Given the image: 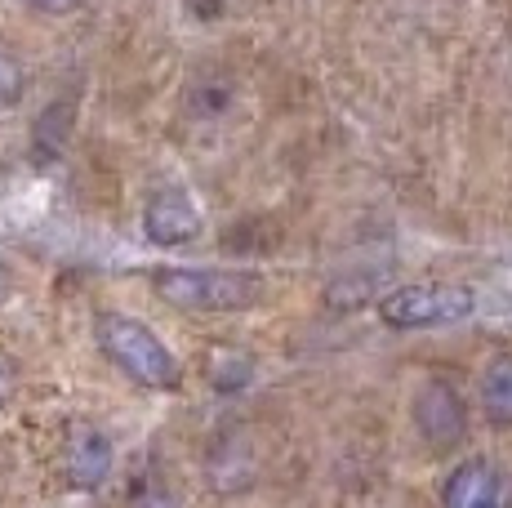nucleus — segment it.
Segmentation results:
<instances>
[{
    "mask_svg": "<svg viewBox=\"0 0 512 508\" xmlns=\"http://www.w3.org/2000/svg\"><path fill=\"white\" fill-rule=\"evenodd\" d=\"M94 339H98V348H103V357L112 361L121 375H130L134 384L156 388V393H174V388L183 384V370H179V361H174V353L156 339L152 326H143L139 317L98 312Z\"/></svg>",
    "mask_w": 512,
    "mask_h": 508,
    "instance_id": "obj_1",
    "label": "nucleus"
},
{
    "mask_svg": "<svg viewBox=\"0 0 512 508\" xmlns=\"http://www.w3.org/2000/svg\"><path fill=\"white\" fill-rule=\"evenodd\" d=\"M152 290L179 312H245L268 286L259 272L236 268H156Z\"/></svg>",
    "mask_w": 512,
    "mask_h": 508,
    "instance_id": "obj_2",
    "label": "nucleus"
},
{
    "mask_svg": "<svg viewBox=\"0 0 512 508\" xmlns=\"http://www.w3.org/2000/svg\"><path fill=\"white\" fill-rule=\"evenodd\" d=\"M477 312V295L464 281H415L379 299V321L388 330H432Z\"/></svg>",
    "mask_w": 512,
    "mask_h": 508,
    "instance_id": "obj_3",
    "label": "nucleus"
},
{
    "mask_svg": "<svg viewBox=\"0 0 512 508\" xmlns=\"http://www.w3.org/2000/svg\"><path fill=\"white\" fill-rule=\"evenodd\" d=\"M410 415H415V433L432 451H455L468 437V406L450 379H423L410 402Z\"/></svg>",
    "mask_w": 512,
    "mask_h": 508,
    "instance_id": "obj_4",
    "label": "nucleus"
},
{
    "mask_svg": "<svg viewBox=\"0 0 512 508\" xmlns=\"http://www.w3.org/2000/svg\"><path fill=\"white\" fill-rule=\"evenodd\" d=\"M441 508H512V482L490 459H464L441 486Z\"/></svg>",
    "mask_w": 512,
    "mask_h": 508,
    "instance_id": "obj_5",
    "label": "nucleus"
},
{
    "mask_svg": "<svg viewBox=\"0 0 512 508\" xmlns=\"http://www.w3.org/2000/svg\"><path fill=\"white\" fill-rule=\"evenodd\" d=\"M143 232L156 246H187L201 237V210L183 188H161L143 210Z\"/></svg>",
    "mask_w": 512,
    "mask_h": 508,
    "instance_id": "obj_6",
    "label": "nucleus"
},
{
    "mask_svg": "<svg viewBox=\"0 0 512 508\" xmlns=\"http://www.w3.org/2000/svg\"><path fill=\"white\" fill-rule=\"evenodd\" d=\"M112 473V442L94 424H76L67 437V482L76 491H98Z\"/></svg>",
    "mask_w": 512,
    "mask_h": 508,
    "instance_id": "obj_7",
    "label": "nucleus"
},
{
    "mask_svg": "<svg viewBox=\"0 0 512 508\" xmlns=\"http://www.w3.org/2000/svg\"><path fill=\"white\" fill-rule=\"evenodd\" d=\"M481 410L490 424H512V357H495L481 370Z\"/></svg>",
    "mask_w": 512,
    "mask_h": 508,
    "instance_id": "obj_8",
    "label": "nucleus"
},
{
    "mask_svg": "<svg viewBox=\"0 0 512 508\" xmlns=\"http://www.w3.org/2000/svg\"><path fill=\"white\" fill-rule=\"evenodd\" d=\"M72 121H76V107H72V103H54V107H45L41 121H36V134H32V152H36V161H54V156L67 148Z\"/></svg>",
    "mask_w": 512,
    "mask_h": 508,
    "instance_id": "obj_9",
    "label": "nucleus"
},
{
    "mask_svg": "<svg viewBox=\"0 0 512 508\" xmlns=\"http://www.w3.org/2000/svg\"><path fill=\"white\" fill-rule=\"evenodd\" d=\"M383 277V272H379ZM379 277H374V272H357V277H348V272H343V277H334L330 286H326V304L330 308H361V304H370L374 299V286H379Z\"/></svg>",
    "mask_w": 512,
    "mask_h": 508,
    "instance_id": "obj_10",
    "label": "nucleus"
},
{
    "mask_svg": "<svg viewBox=\"0 0 512 508\" xmlns=\"http://www.w3.org/2000/svg\"><path fill=\"white\" fill-rule=\"evenodd\" d=\"M18 99H23V67H18L9 54H0V112L14 107Z\"/></svg>",
    "mask_w": 512,
    "mask_h": 508,
    "instance_id": "obj_11",
    "label": "nucleus"
},
{
    "mask_svg": "<svg viewBox=\"0 0 512 508\" xmlns=\"http://www.w3.org/2000/svg\"><path fill=\"white\" fill-rule=\"evenodd\" d=\"M134 508H174V504L161 482H139L134 486Z\"/></svg>",
    "mask_w": 512,
    "mask_h": 508,
    "instance_id": "obj_12",
    "label": "nucleus"
},
{
    "mask_svg": "<svg viewBox=\"0 0 512 508\" xmlns=\"http://www.w3.org/2000/svg\"><path fill=\"white\" fill-rule=\"evenodd\" d=\"M27 5H32L36 14H72L81 0H27Z\"/></svg>",
    "mask_w": 512,
    "mask_h": 508,
    "instance_id": "obj_13",
    "label": "nucleus"
},
{
    "mask_svg": "<svg viewBox=\"0 0 512 508\" xmlns=\"http://www.w3.org/2000/svg\"><path fill=\"white\" fill-rule=\"evenodd\" d=\"M9 384H14V366H9V357H0V397L9 393Z\"/></svg>",
    "mask_w": 512,
    "mask_h": 508,
    "instance_id": "obj_14",
    "label": "nucleus"
},
{
    "mask_svg": "<svg viewBox=\"0 0 512 508\" xmlns=\"http://www.w3.org/2000/svg\"><path fill=\"white\" fill-rule=\"evenodd\" d=\"M9 299V268H5V259H0V304Z\"/></svg>",
    "mask_w": 512,
    "mask_h": 508,
    "instance_id": "obj_15",
    "label": "nucleus"
}]
</instances>
